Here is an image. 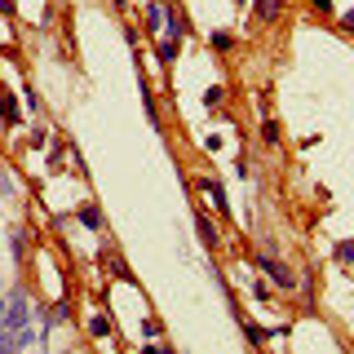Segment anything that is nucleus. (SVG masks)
<instances>
[{
    "instance_id": "f257e3e1",
    "label": "nucleus",
    "mask_w": 354,
    "mask_h": 354,
    "mask_svg": "<svg viewBox=\"0 0 354 354\" xmlns=\"http://www.w3.org/2000/svg\"><path fill=\"white\" fill-rule=\"evenodd\" d=\"M257 266H261L266 274H270V283H274V288H283V292H292V288L301 283V279H297V270H292L288 261H279V252H274L270 243H266V248H257Z\"/></svg>"
},
{
    "instance_id": "f03ea898",
    "label": "nucleus",
    "mask_w": 354,
    "mask_h": 354,
    "mask_svg": "<svg viewBox=\"0 0 354 354\" xmlns=\"http://www.w3.org/2000/svg\"><path fill=\"white\" fill-rule=\"evenodd\" d=\"M195 191L213 204V213L217 217H230V195H226V186H221V177H213V173H199L195 177Z\"/></svg>"
},
{
    "instance_id": "7ed1b4c3",
    "label": "nucleus",
    "mask_w": 354,
    "mask_h": 354,
    "mask_svg": "<svg viewBox=\"0 0 354 354\" xmlns=\"http://www.w3.org/2000/svg\"><path fill=\"white\" fill-rule=\"evenodd\" d=\"M97 261H102V270L111 274V279H120V283H133V270L124 266V257H120V248H115V243H106V248L97 252Z\"/></svg>"
},
{
    "instance_id": "20e7f679",
    "label": "nucleus",
    "mask_w": 354,
    "mask_h": 354,
    "mask_svg": "<svg viewBox=\"0 0 354 354\" xmlns=\"http://www.w3.org/2000/svg\"><path fill=\"white\" fill-rule=\"evenodd\" d=\"M248 5H252V18L266 22V27H279L288 14V0H248Z\"/></svg>"
},
{
    "instance_id": "39448f33",
    "label": "nucleus",
    "mask_w": 354,
    "mask_h": 354,
    "mask_svg": "<svg viewBox=\"0 0 354 354\" xmlns=\"http://www.w3.org/2000/svg\"><path fill=\"white\" fill-rule=\"evenodd\" d=\"M195 235H199V243H204L208 252L213 248H221V230H217V221L204 213V208H195Z\"/></svg>"
},
{
    "instance_id": "423d86ee",
    "label": "nucleus",
    "mask_w": 354,
    "mask_h": 354,
    "mask_svg": "<svg viewBox=\"0 0 354 354\" xmlns=\"http://www.w3.org/2000/svg\"><path fill=\"white\" fill-rule=\"evenodd\" d=\"M18 124H22V106H18V97L0 84V129H18Z\"/></svg>"
},
{
    "instance_id": "0eeeda50",
    "label": "nucleus",
    "mask_w": 354,
    "mask_h": 354,
    "mask_svg": "<svg viewBox=\"0 0 354 354\" xmlns=\"http://www.w3.org/2000/svg\"><path fill=\"white\" fill-rule=\"evenodd\" d=\"M75 221H80L84 230H93V235H102V230H106V217H102V208H97L93 199H84V204L75 208Z\"/></svg>"
},
{
    "instance_id": "6e6552de",
    "label": "nucleus",
    "mask_w": 354,
    "mask_h": 354,
    "mask_svg": "<svg viewBox=\"0 0 354 354\" xmlns=\"http://www.w3.org/2000/svg\"><path fill=\"white\" fill-rule=\"evenodd\" d=\"M177 53H182V36H169V31H160V44H155V62L160 66H173Z\"/></svg>"
},
{
    "instance_id": "1a4fd4ad",
    "label": "nucleus",
    "mask_w": 354,
    "mask_h": 354,
    "mask_svg": "<svg viewBox=\"0 0 354 354\" xmlns=\"http://www.w3.org/2000/svg\"><path fill=\"white\" fill-rule=\"evenodd\" d=\"M111 328H115V324H111V315H106V310H93V315L84 319L88 341H106V337H111Z\"/></svg>"
},
{
    "instance_id": "9d476101",
    "label": "nucleus",
    "mask_w": 354,
    "mask_h": 354,
    "mask_svg": "<svg viewBox=\"0 0 354 354\" xmlns=\"http://www.w3.org/2000/svg\"><path fill=\"white\" fill-rule=\"evenodd\" d=\"M147 31L151 36L164 31V0H147Z\"/></svg>"
},
{
    "instance_id": "9b49d317",
    "label": "nucleus",
    "mask_w": 354,
    "mask_h": 354,
    "mask_svg": "<svg viewBox=\"0 0 354 354\" xmlns=\"http://www.w3.org/2000/svg\"><path fill=\"white\" fill-rule=\"evenodd\" d=\"M235 31H208V49H217V53H230L235 49Z\"/></svg>"
},
{
    "instance_id": "f8f14e48",
    "label": "nucleus",
    "mask_w": 354,
    "mask_h": 354,
    "mask_svg": "<svg viewBox=\"0 0 354 354\" xmlns=\"http://www.w3.org/2000/svg\"><path fill=\"white\" fill-rule=\"evenodd\" d=\"M138 84H142V106H147V115H151V124H155V129H160V124H164V120H160V102H155V93H151V84H147V80H138Z\"/></svg>"
},
{
    "instance_id": "ddd939ff",
    "label": "nucleus",
    "mask_w": 354,
    "mask_h": 354,
    "mask_svg": "<svg viewBox=\"0 0 354 354\" xmlns=\"http://www.w3.org/2000/svg\"><path fill=\"white\" fill-rule=\"evenodd\" d=\"M226 106V84H208L204 88V111H221Z\"/></svg>"
},
{
    "instance_id": "4468645a",
    "label": "nucleus",
    "mask_w": 354,
    "mask_h": 354,
    "mask_svg": "<svg viewBox=\"0 0 354 354\" xmlns=\"http://www.w3.org/2000/svg\"><path fill=\"white\" fill-rule=\"evenodd\" d=\"M261 142H266V147H279V142H283V129H279V120H270V115L261 120Z\"/></svg>"
},
{
    "instance_id": "2eb2a0df",
    "label": "nucleus",
    "mask_w": 354,
    "mask_h": 354,
    "mask_svg": "<svg viewBox=\"0 0 354 354\" xmlns=\"http://www.w3.org/2000/svg\"><path fill=\"white\" fill-rule=\"evenodd\" d=\"M49 324L53 328H58V324H71V297H62V301L49 310Z\"/></svg>"
},
{
    "instance_id": "dca6fc26",
    "label": "nucleus",
    "mask_w": 354,
    "mask_h": 354,
    "mask_svg": "<svg viewBox=\"0 0 354 354\" xmlns=\"http://www.w3.org/2000/svg\"><path fill=\"white\" fill-rule=\"evenodd\" d=\"M310 5V14H319V18H337V5L332 0H306Z\"/></svg>"
},
{
    "instance_id": "f3484780",
    "label": "nucleus",
    "mask_w": 354,
    "mask_h": 354,
    "mask_svg": "<svg viewBox=\"0 0 354 354\" xmlns=\"http://www.w3.org/2000/svg\"><path fill=\"white\" fill-rule=\"evenodd\" d=\"M337 261H341V266H354V239L337 243Z\"/></svg>"
},
{
    "instance_id": "a211bd4d",
    "label": "nucleus",
    "mask_w": 354,
    "mask_h": 354,
    "mask_svg": "<svg viewBox=\"0 0 354 354\" xmlns=\"http://www.w3.org/2000/svg\"><path fill=\"white\" fill-rule=\"evenodd\" d=\"M332 22H337V27L346 31V36H354V9H346V14H337V18H332Z\"/></svg>"
},
{
    "instance_id": "6ab92c4d",
    "label": "nucleus",
    "mask_w": 354,
    "mask_h": 354,
    "mask_svg": "<svg viewBox=\"0 0 354 354\" xmlns=\"http://www.w3.org/2000/svg\"><path fill=\"white\" fill-rule=\"evenodd\" d=\"M142 332H147L151 341H160V332H164V328H160V319H142Z\"/></svg>"
},
{
    "instance_id": "aec40b11",
    "label": "nucleus",
    "mask_w": 354,
    "mask_h": 354,
    "mask_svg": "<svg viewBox=\"0 0 354 354\" xmlns=\"http://www.w3.org/2000/svg\"><path fill=\"white\" fill-rule=\"evenodd\" d=\"M124 44H129V49H138V44H142V31L138 27H124Z\"/></svg>"
},
{
    "instance_id": "412c9836",
    "label": "nucleus",
    "mask_w": 354,
    "mask_h": 354,
    "mask_svg": "<svg viewBox=\"0 0 354 354\" xmlns=\"http://www.w3.org/2000/svg\"><path fill=\"white\" fill-rule=\"evenodd\" d=\"M0 195H14V182H9V173L0 169Z\"/></svg>"
},
{
    "instance_id": "4be33fe9",
    "label": "nucleus",
    "mask_w": 354,
    "mask_h": 354,
    "mask_svg": "<svg viewBox=\"0 0 354 354\" xmlns=\"http://www.w3.org/2000/svg\"><path fill=\"white\" fill-rule=\"evenodd\" d=\"M0 14H5V18H14V14H18V5H14V0H0Z\"/></svg>"
}]
</instances>
